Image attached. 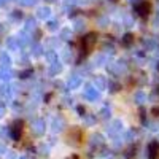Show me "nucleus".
Wrapping results in <instances>:
<instances>
[{"mask_svg":"<svg viewBox=\"0 0 159 159\" xmlns=\"http://www.w3.org/2000/svg\"><path fill=\"white\" fill-rule=\"evenodd\" d=\"M153 113H154L156 116H159V108H153Z\"/></svg>","mask_w":159,"mask_h":159,"instance_id":"obj_7","label":"nucleus"},{"mask_svg":"<svg viewBox=\"0 0 159 159\" xmlns=\"http://www.w3.org/2000/svg\"><path fill=\"white\" fill-rule=\"evenodd\" d=\"M30 73H32V70H27V72L21 73V76H22V78H27V75H30Z\"/></svg>","mask_w":159,"mask_h":159,"instance_id":"obj_6","label":"nucleus"},{"mask_svg":"<svg viewBox=\"0 0 159 159\" xmlns=\"http://www.w3.org/2000/svg\"><path fill=\"white\" fill-rule=\"evenodd\" d=\"M113 2H116V0H113Z\"/></svg>","mask_w":159,"mask_h":159,"instance_id":"obj_8","label":"nucleus"},{"mask_svg":"<svg viewBox=\"0 0 159 159\" xmlns=\"http://www.w3.org/2000/svg\"><path fill=\"white\" fill-rule=\"evenodd\" d=\"M135 11L139 13V16L142 18H147L150 15V11H151V5L147 2V0H143V2H139L135 5Z\"/></svg>","mask_w":159,"mask_h":159,"instance_id":"obj_1","label":"nucleus"},{"mask_svg":"<svg viewBox=\"0 0 159 159\" xmlns=\"http://www.w3.org/2000/svg\"><path fill=\"white\" fill-rule=\"evenodd\" d=\"M123 42H124V45H130L132 42H134V35H132V34H126Z\"/></svg>","mask_w":159,"mask_h":159,"instance_id":"obj_5","label":"nucleus"},{"mask_svg":"<svg viewBox=\"0 0 159 159\" xmlns=\"http://www.w3.org/2000/svg\"><path fill=\"white\" fill-rule=\"evenodd\" d=\"M148 156H150V159H157V156H159V143L157 142H151L148 145Z\"/></svg>","mask_w":159,"mask_h":159,"instance_id":"obj_2","label":"nucleus"},{"mask_svg":"<svg viewBox=\"0 0 159 159\" xmlns=\"http://www.w3.org/2000/svg\"><path fill=\"white\" fill-rule=\"evenodd\" d=\"M94 42H96V35H94V34H89V35H86V37L83 38V45H84L86 49H89Z\"/></svg>","mask_w":159,"mask_h":159,"instance_id":"obj_4","label":"nucleus"},{"mask_svg":"<svg viewBox=\"0 0 159 159\" xmlns=\"http://www.w3.org/2000/svg\"><path fill=\"white\" fill-rule=\"evenodd\" d=\"M21 126H22V123H15L13 124V127H11V137H13V140H19V137H21Z\"/></svg>","mask_w":159,"mask_h":159,"instance_id":"obj_3","label":"nucleus"}]
</instances>
